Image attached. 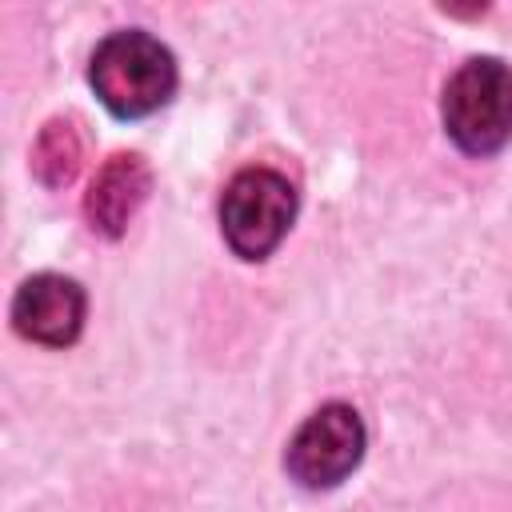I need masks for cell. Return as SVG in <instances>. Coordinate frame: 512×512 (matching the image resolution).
<instances>
[{"label": "cell", "instance_id": "obj_1", "mask_svg": "<svg viewBox=\"0 0 512 512\" xmlns=\"http://www.w3.org/2000/svg\"><path fill=\"white\" fill-rule=\"evenodd\" d=\"M88 84L112 116L140 120L172 100L176 60L156 36L140 28H124L96 44L88 60Z\"/></svg>", "mask_w": 512, "mask_h": 512}, {"label": "cell", "instance_id": "obj_2", "mask_svg": "<svg viewBox=\"0 0 512 512\" xmlns=\"http://www.w3.org/2000/svg\"><path fill=\"white\" fill-rule=\"evenodd\" d=\"M444 128L468 156H492L512 140V72L496 56L464 60L444 84Z\"/></svg>", "mask_w": 512, "mask_h": 512}, {"label": "cell", "instance_id": "obj_3", "mask_svg": "<svg viewBox=\"0 0 512 512\" xmlns=\"http://www.w3.org/2000/svg\"><path fill=\"white\" fill-rule=\"evenodd\" d=\"M296 220V188L276 168H244L220 196V228L236 256L264 260Z\"/></svg>", "mask_w": 512, "mask_h": 512}, {"label": "cell", "instance_id": "obj_4", "mask_svg": "<svg viewBox=\"0 0 512 512\" xmlns=\"http://www.w3.org/2000/svg\"><path fill=\"white\" fill-rule=\"evenodd\" d=\"M360 456H364V420L356 416V408L324 404L288 440L284 468L296 484L320 492V488H336L348 472H356Z\"/></svg>", "mask_w": 512, "mask_h": 512}, {"label": "cell", "instance_id": "obj_5", "mask_svg": "<svg viewBox=\"0 0 512 512\" xmlns=\"http://www.w3.org/2000/svg\"><path fill=\"white\" fill-rule=\"evenodd\" d=\"M84 288L60 272H36L16 288L12 324L24 340L44 348H64L84 328Z\"/></svg>", "mask_w": 512, "mask_h": 512}, {"label": "cell", "instance_id": "obj_6", "mask_svg": "<svg viewBox=\"0 0 512 512\" xmlns=\"http://www.w3.org/2000/svg\"><path fill=\"white\" fill-rule=\"evenodd\" d=\"M148 192H152V168L144 164V156L116 152L112 160H104V168L96 172V180L84 196V216H88L92 232H100L108 240L124 236V228L132 224V216L140 212Z\"/></svg>", "mask_w": 512, "mask_h": 512}, {"label": "cell", "instance_id": "obj_7", "mask_svg": "<svg viewBox=\"0 0 512 512\" xmlns=\"http://www.w3.org/2000/svg\"><path fill=\"white\" fill-rule=\"evenodd\" d=\"M84 160V136L80 124L72 116H56L40 128L36 144H32V172L44 188H64L76 180Z\"/></svg>", "mask_w": 512, "mask_h": 512}]
</instances>
